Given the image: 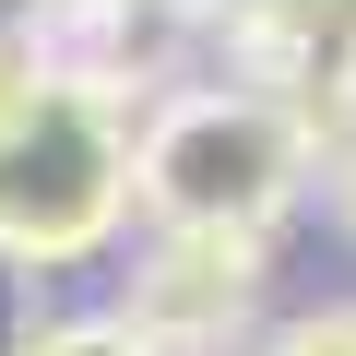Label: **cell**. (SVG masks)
I'll return each instance as SVG.
<instances>
[{
    "instance_id": "52a82bcc",
    "label": "cell",
    "mask_w": 356,
    "mask_h": 356,
    "mask_svg": "<svg viewBox=\"0 0 356 356\" xmlns=\"http://www.w3.org/2000/svg\"><path fill=\"white\" fill-rule=\"evenodd\" d=\"M321 143H356V36H344V60H332V83H321Z\"/></svg>"
},
{
    "instance_id": "8992f818",
    "label": "cell",
    "mask_w": 356,
    "mask_h": 356,
    "mask_svg": "<svg viewBox=\"0 0 356 356\" xmlns=\"http://www.w3.org/2000/svg\"><path fill=\"white\" fill-rule=\"evenodd\" d=\"M36 95H48V48L36 36H0V143L36 119Z\"/></svg>"
},
{
    "instance_id": "6da1fadb",
    "label": "cell",
    "mask_w": 356,
    "mask_h": 356,
    "mask_svg": "<svg viewBox=\"0 0 356 356\" xmlns=\"http://www.w3.org/2000/svg\"><path fill=\"white\" fill-rule=\"evenodd\" d=\"M143 83L107 72H48L36 119L0 143V261L60 273L95 261L119 238V214L143 202Z\"/></svg>"
},
{
    "instance_id": "ba28073f",
    "label": "cell",
    "mask_w": 356,
    "mask_h": 356,
    "mask_svg": "<svg viewBox=\"0 0 356 356\" xmlns=\"http://www.w3.org/2000/svg\"><path fill=\"white\" fill-rule=\"evenodd\" d=\"M321 191H332V214H344V238H356V143H321Z\"/></svg>"
},
{
    "instance_id": "3957f363",
    "label": "cell",
    "mask_w": 356,
    "mask_h": 356,
    "mask_svg": "<svg viewBox=\"0 0 356 356\" xmlns=\"http://www.w3.org/2000/svg\"><path fill=\"white\" fill-rule=\"evenodd\" d=\"M261 261L273 238H214V226H154V250L131 261V332L154 356H214L226 332H250L261 309Z\"/></svg>"
},
{
    "instance_id": "7a4b0ae2",
    "label": "cell",
    "mask_w": 356,
    "mask_h": 356,
    "mask_svg": "<svg viewBox=\"0 0 356 356\" xmlns=\"http://www.w3.org/2000/svg\"><path fill=\"white\" fill-rule=\"evenodd\" d=\"M321 119L273 107L250 83H191L143 119V214L154 226H214V238H273V214L309 191Z\"/></svg>"
},
{
    "instance_id": "5b68a950",
    "label": "cell",
    "mask_w": 356,
    "mask_h": 356,
    "mask_svg": "<svg viewBox=\"0 0 356 356\" xmlns=\"http://www.w3.org/2000/svg\"><path fill=\"white\" fill-rule=\"evenodd\" d=\"M261 356H356V297H321V309H297Z\"/></svg>"
},
{
    "instance_id": "277c9868",
    "label": "cell",
    "mask_w": 356,
    "mask_h": 356,
    "mask_svg": "<svg viewBox=\"0 0 356 356\" xmlns=\"http://www.w3.org/2000/svg\"><path fill=\"white\" fill-rule=\"evenodd\" d=\"M13 356H154L131 332V309H60V321H24Z\"/></svg>"
}]
</instances>
